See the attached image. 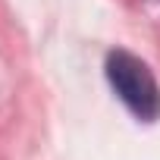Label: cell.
Here are the masks:
<instances>
[{"instance_id":"obj_1","label":"cell","mask_w":160,"mask_h":160,"mask_svg":"<svg viewBox=\"0 0 160 160\" xmlns=\"http://www.w3.org/2000/svg\"><path fill=\"white\" fill-rule=\"evenodd\" d=\"M104 72L110 88L129 107L132 116H138L141 122L160 119V85L141 57H135L126 47H113L104 60Z\"/></svg>"}]
</instances>
